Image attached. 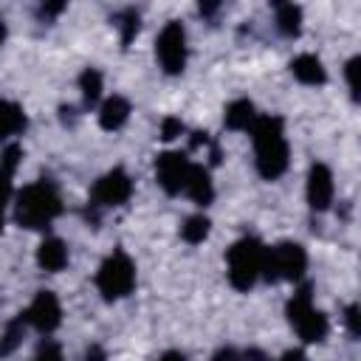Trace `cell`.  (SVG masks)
Instances as JSON below:
<instances>
[{
    "mask_svg": "<svg viewBox=\"0 0 361 361\" xmlns=\"http://www.w3.org/2000/svg\"><path fill=\"white\" fill-rule=\"evenodd\" d=\"M251 141L257 155V169L262 178L274 180L288 169V141L282 121L274 116H259L251 124Z\"/></svg>",
    "mask_w": 361,
    "mask_h": 361,
    "instance_id": "cell-1",
    "label": "cell"
},
{
    "mask_svg": "<svg viewBox=\"0 0 361 361\" xmlns=\"http://www.w3.org/2000/svg\"><path fill=\"white\" fill-rule=\"evenodd\" d=\"M59 195L54 189V183L48 180H37L31 186H25L17 195V220L25 228H42L48 226L56 214H59Z\"/></svg>",
    "mask_w": 361,
    "mask_h": 361,
    "instance_id": "cell-2",
    "label": "cell"
},
{
    "mask_svg": "<svg viewBox=\"0 0 361 361\" xmlns=\"http://www.w3.org/2000/svg\"><path fill=\"white\" fill-rule=\"evenodd\" d=\"M265 254L268 248L254 237H245L228 248V279L237 290H248L262 276Z\"/></svg>",
    "mask_w": 361,
    "mask_h": 361,
    "instance_id": "cell-3",
    "label": "cell"
},
{
    "mask_svg": "<svg viewBox=\"0 0 361 361\" xmlns=\"http://www.w3.org/2000/svg\"><path fill=\"white\" fill-rule=\"evenodd\" d=\"M133 285H135V265L130 262V257L124 251L110 254L96 274V288L102 290V296L104 299H121L133 290Z\"/></svg>",
    "mask_w": 361,
    "mask_h": 361,
    "instance_id": "cell-4",
    "label": "cell"
},
{
    "mask_svg": "<svg viewBox=\"0 0 361 361\" xmlns=\"http://www.w3.org/2000/svg\"><path fill=\"white\" fill-rule=\"evenodd\" d=\"M288 316H290V324L296 327V333L305 341H322L327 336V319L313 307L310 288H302L299 293H293V299L288 305Z\"/></svg>",
    "mask_w": 361,
    "mask_h": 361,
    "instance_id": "cell-5",
    "label": "cell"
},
{
    "mask_svg": "<svg viewBox=\"0 0 361 361\" xmlns=\"http://www.w3.org/2000/svg\"><path fill=\"white\" fill-rule=\"evenodd\" d=\"M305 265H307V257H305L302 245H296V243H282V245H276V248H268L262 276H268V279H290V282H293V279L302 276Z\"/></svg>",
    "mask_w": 361,
    "mask_h": 361,
    "instance_id": "cell-6",
    "label": "cell"
},
{
    "mask_svg": "<svg viewBox=\"0 0 361 361\" xmlns=\"http://www.w3.org/2000/svg\"><path fill=\"white\" fill-rule=\"evenodd\" d=\"M158 62L166 73H180L186 65V34L180 23H166L155 42Z\"/></svg>",
    "mask_w": 361,
    "mask_h": 361,
    "instance_id": "cell-7",
    "label": "cell"
},
{
    "mask_svg": "<svg viewBox=\"0 0 361 361\" xmlns=\"http://www.w3.org/2000/svg\"><path fill=\"white\" fill-rule=\"evenodd\" d=\"M192 166H195V164H192L183 152H164V155H158V161H155L158 183H161L169 195H178V192L186 189Z\"/></svg>",
    "mask_w": 361,
    "mask_h": 361,
    "instance_id": "cell-8",
    "label": "cell"
},
{
    "mask_svg": "<svg viewBox=\"0 0 361 361\" xmlns=\"http://www.w3.org/2000/svg\"><path fill=\"white\" fill-rule=\"evenodd\" d=\"M133 195V180L124 169H113L104 178L96 180L93 186V200L96 206H121Z\"/></svg>",
    "mask_w": 361,
    "mask_h": 361,
    "instance_id": "cell-9",
    "label": "cell"
},
{
    "mask_svg": "<svg viewBox=\"0 0 361 361\" xmlns=\"http://www.w3.org/2000/svg\"><path fill=\"white\" fill-rule=\"evenodd\" d=\"M59 316H62V310H59V299H56L51 290L37 293V299H34V302L28 305V310L23 313L25 324L37 327L39 333H51V330L59 324Z\"/></svg>",
    "mask_w": 361,
    "mask_h": 361,
    "instance_id": "cell-10",
    "label": "cell"
},
{
    "mask_svg": "<svg viewBox=\"0 0 361 361\" xmlns=\"http://www.w3.org/2000/svg\"><path fill=\"white\" fill-rule=\"evenodd\" d=\"M307 200L313 209H327L330 200H333V175L324 164H316L310 169V178H307Z\"/></svg>",
    "mask_w": 361,
    "mask_h": 361,
    "instance_id": "cell-11",
    "label": "cell"
},
{
    "mask_svg": "<svg viewBox=\"0 0 361 361\" xmlns=\"http://www.w3.org/2000/svg\"><path fill=\"white\" fill-rule=\"evenodd\" d=\"M290 71H293V76H296L299 82H305V85H322V82L327 79L324 65H322V59H319L316 54H299V56L290 62Z\"/></svg>",
    "mask_w": 361,
    "mask_h": 361,
    "instance_id": "cell-12",
    "label": "cell"
},
{
    "mask_svg": "<svg viewBox=\"0 0 361 361\" xmlns=\"http://www.w3.org/2000/svg\"><path fill=\"white\" fill-rule=\"evenodd\" d=\"M127 118H130V104H127V99H121V96H110V99L102 104V110H99V124H102L104 130H118Z\"/></svg>",
    "mask_w": 361,
    "mask_h": 361,
    "instance_id": "cell-13",
    "label": "cell"
},
{
    "mask_svg": "<svg viewBox=\"0 0 361 361\" xmlns=\"http://www.w3.org/2000/svg\"><path fill=\"white\" fill-rule=\"evenodd\" d=\"M37 262H39L45 271H62V268L68 265V248H65V243L56 240V237L45 240V243L39 245V251H37Z\"/></svg>",
    "mask_w": 361,
    "mask_h": 361,
    "instance_id": "cell-14",
    "label": "cell"
},
{
    "mask_svg": "<svg viewBox=\"0 0 361 361\" xmlns=\"http://www.w3.org/2000/svg\"><path fill=\"white\" fill-rule=\"evenodd\" d=\"M17 164H20V147L17 144H8L6 152H3V158H0V206H6V200L11 195V180H14Z\"/></svg>",
    "mask_w": 361,
    "mask_h": 361,
    "instance_id": "cell-15",
    "label": "cell"
},
{
    "mask_svg": "<svg viewBox=\"0 0 361 361\" xmlns=\"http://www.w3.org/2000/svg\"><path fill=\"white\" fill-rule=\"evenodd\" d=\"M195 203H200V206H206L209 200H212V195H214V189H212V180H209V172L200 166V164H195L192 166V172H189V183H186V189H183Z\"/></svg>",
    "mask_w": 361,
    "mask_h": 361,
    "instance_id": "cell-16",
    "label": "cell"
},
{
    "mask_svg": "<svg viewBox=\"0 0 361 361\" xmlns=\"http://www.w3.org/2000/svg\"><path fill=\"white\" fill-rule=\"evenodd\" d=\"M254 104L248 99H240V102H231L228 110H226V127L231 130H248L254 124Z\"/></svg>",
    "mask_w": 361,
    "mask_h": 361,
    "instance_id": "cell-17",
    "label": "cell"
},
{
    "mask_svg": "<svg viewBox=\"0 0 361 361\" xmlns=\"http://www.w3.org/2000/svg\"><path fill=\"white\" fill-rule=\"evenodd\" d=\"M23 124H25V116L20 113V107L6 102V99H0V141L14 135V133H20Z\"/></svg>",
    "mask_w": 361,
    "mask_h": 361,
    "instance_id": "cell-18",
    "label": "cell"
},
{
    "mask_svg": "<svg viewBox=\"0 0 361 361\" xmlns=\"http://www.w3.org/2000/svg\"><path fill=\"white\" fill-rule=\"evenodd\" d=\"M276 25H279V31L288 34V37L299 34V28H302V8L293 6V3L276 6Z\"/></svg>",
    "mask_w": 361,
    "mask_h": 361,
    "instance_id": "cell-19",
    "label": "cell"
},
{
    "mask_svg": "<svg viewBox=\"0 0 361 361\" xmlns=\"http://www.w3.org/2000/svg\"><path fill=\"white\" fill-rule=\"evenodd\" d=\"M180 237L186 240V243H203L206 237H209V217H203V214H195V217H189L186 223H183V228H180Z\"/></svg>",
    "mask_w": 361,
    "mask_h": 361,
    "instance_id": "cell-20",
    "label": "cell"
},
{
    "mask_svg": "<svg viewBox=\"0 0 361 361\" xmlns=\"http://www.w3.org/2000/svg\"><path fill=\"white\" fill-rule=\"evenodd\" d=\"M79 85H82L85 104H96V99L102 96V73H99V71H93V68H87V71L82 73Z\"/></svg>",
    "mask_w": 361,
    "mask_h": 361,
    "instance_id": "cell-21",
    "label": "cell"
},
{
    "mask_svg": "<svg viewBox=\"0 0 361 361\" xmlns=\"http://www.w3.org/2000/svg\"><path fill=\"white\" fill-rule=\"evenodd\" d=\"M23 324H25V319L20 316V319H14L11 324H8V330H6V336L0 338V353L6 355V353H11L17 344H20V338H23Z\"/></svg>",
    "mask_w": 361,
    "mask_h": 361,
    "instance_id": "cell-22",
    "label": "cell"
},
{
    "mask_svg": "<svg viewBox=\"0 0 361 361\" xmlns=\"http://www.w3.org/2000/svg\"><path fill=\"white\" fill-rule=\"evenodd\" d=\"M135 34H138V14L135 11H124L121 14V42L127 45Z\"/></svg>",
    "mask_w": 361,
    "mask_h": 361,
    "instance_id": "cell-23",
    "label": "cell"
},
{
    "mask_svg": "<svg viewBox=\"0 0 361 361\" xmlns=\"http://www.w3.org/2000/svg\"><path fill=\"white\" fill-rule=\"evenodd\" d=\"M34 361H62V353H59V347H56L54 341H48V344H42V347L37 350Z\"/></svg>",
    "mask_w": 361,
    "mask_h": 361,
    "instance_id": "cell-24",
    "label": "cell"
},
{
    "mask_svg": "<svg viewBox=\"0 0 361 361\" xmlns=\"http://www.w3.org/2000/svg\"><path fill=\"white\" fill-rule=\"evenodd\" d=\"M358 56H353L350 62H347V82H350V93L353 96H358Z\"/></svg>",
    "mask_w": 361,
    "mask_h": 361,
    "instance_id": "cell-25",
    "label": "cell"
},
{
    "mask_svg": "<svg viewBox=\"0 0 361 361\" xmlns=\"http://www.w3.org/2000/svg\"><path fill=\"white\" fill-rule=\"evenodd\" d=\"M180 133H183V124H180L178 118H166V121H164V127H161V138H166V141L178 138Z\"/></svg>",
    "mask_w": 361,
    "mask_h": 361,
    "instance_id": "cell-26",
    "label": "cell"
},
{
    "mask_svg": "<svg viewBox=\"0 0 361 361\" xmlns=\"http://www.w3.org/2000/svg\"><path fill=\"white\" fill-rule=\"evenodd\" d=\"M347 324H350V333L355 336V333H358V307H355V305L347 307Z\"/></svg>",
    "mask_w": 361,
    "mask_h": 361,
    "instance_id": "cell-27",
    "label": "cell"
},
{
    "mask_svg": "<svg viewBox=\"0 0 361 361\" xmlns=\"http://www.w3.org/2000/svg\"><path fill=\"white\" fill-rule=\"evenodd\" d=\"M214 361H240V355L231 347H226V350H217L214 353Z\"/></svg>",
    "mask_w": 361,
    "mask_h": 361,
    "instance_id": "cell-28",
    "label": "cell"
},
{
    "mask_svg": "<svg viewBox=\"0 0 361 361\" xmlns=\"http://www.w3.org/2000/svg\"><path fill=\"white\" fill-rule=\"evenodd\" d=\"M279 361H302V353H299V350H290V353H285Z\"/></svg>",
    "mask_w": 361,
    "mask_h": 361,
    "instance_id": "cell-29",
    "label": "cell"
},
{
    "mask_svg": "<svg viewBox=\"0 0 361 361\" xmlns=\"http://www.w3.org/2000/svg\"><path fill=\"white\" fill-rule=\"evenodd\" d=\"M158 361H186V358H183L180 353H164V355H161Z\"/></svg>",
    "mask_w": 361,
    "mask_h": 361,
    "instance_id": "cell-30",
    "label": "cell"
},
{
    "mask_svg": "<svg viewBox=\"0 0 361 361\" xmlns=\"http://www.w3.org/2000/svg\"><path fill=\"white\" fill-rule=\"evenodd\" d=\"M3 37H6V25H3V17H0V42H3Z\"/></svg>",
    "mask_w": 361,
    "mask_h": 361,
    "instance_id": "cell-31",
    "label": "cell"
},
{
    "mask_svg": "<svg viewBox=\"0 0 361 361\" xmlns=\"http://www.w3.org/2000/svg\"><path fill=\"white\" fill-rule=\"evenodd\" d=\"M0 228H3V206H0Z\"/></svg>",
    "mask_w": 361,
    "mask_h": 361,
    "instance_id": "cell-32",
    "label": "cell"
}]
</instances>
